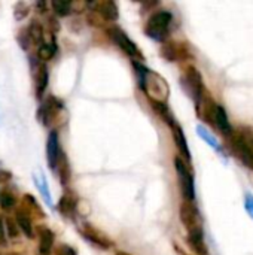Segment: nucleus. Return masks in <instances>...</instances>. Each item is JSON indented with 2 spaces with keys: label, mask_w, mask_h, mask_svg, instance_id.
Segmentation results:
<instances>
[{
  "label": "nucleus",
  "mask_w": 253,
  "mask_h": 255,
  "mask_svg": "<svg viewBox=\"0 0 253 255\" xmlns=\"http://www.w3.org/2000/svg\"><path fill=\"white\" fill-rule=\"evenodd\" d=\"M134 67L137 70V78H139V84L142 90L149 96V99H152L154 105H158V103L166 105V100L169 96V87L166 81L160 75L151 72L142 64L134 63Z\"/></svg>",
  "instance_id": "1"
},
{
  "label": "nucleus",
  "mask_w": 253,
  "mask_h": 255,
  "mask_svg": "<svg viewBox=\"0 0 253 255\" xmlns=\"http://www.w3.org/2000/svg\"><path fill=\"white\" fill-rule=\"evenodd\" d=\"M253 136L251 131L239 130L233 131L231 134V151L233 154L249 169L253 170V151H252Z\"/></svg>",
  "instance_id": "2"
},
{
  "label": "nucleus",
  "mask_w": 253,
  "mask_h": 255,
  "mask_svg": "<svg viewBox=\"0 0 253 255\" xmlns=\"http://www.w3.org/2000/svg\"><path fill=\"white\" fill-rule=\"evenodd\" d=\"M173 22V15L170 10H158L152 13L145 25V33L154 40H164L170 31Z\"/></svg>",
  "instance_id": "3"
},
{
  "label": "nucleus",
  "mask_w": 253,
  "mask_h": 255,
  "mask_svg": "<svg viewBox=\"0 0 253 255\" xmlns=\"http://www.w3.org/2000/svg\"><path fill=\"white\" fill-rule=\"evenodd\" d=\"M174 167H176L180 191H182L185 202H194L195 200V182H194V175L191 169L180 157L174 158Z\"/></svg>",
  "instance_id": "4"
},
{
  "label": "nucleus",
  "mask_w": 253,
  "mask_h": 255,
  "mask_svg": "<svg viewBox=\"0 0 253 255\" xmlns=\"http://www.w3.org/2000/svg\"><path fill=\"white\" fill-rule=\"evenodd\" d=\"M182 82L189 97L195 102V105H198L204 97V84H203V78L200 72L195 67L189 66L183 73Z\"/></svg>",
  "instance_id": "5"
},
{
  "label": "nucleus",
  "mask_w": 253,
  "mask_h": 255,
  "mask_svg": "<svg viewBox=\"0 0 253 255\" xmlns=\"http://www.w3.org/2000/svg\"><path fill=\"white\" fill-rule=\"evenodd\" d=\"M109 34H110V39L127 54L130 55L131 58H142V54L137 48V45L127 36L125 31H122L121 28L118 27H112L109 28Z\"/></svg>",
  "instance_id": "6"
},
{
  "label": "nucleus",
  "mask_w": 253,
  "mask_h": 255,
  "mask_svg": "<svg viewBox=\"0 0 253 255\" xmlns=\"http://www.w3.org/2000/svg\"><path fill=\"white\" fill-rule=\"evenodd\" d=\"M180 221L188 232L203 227L201 215L194 202H183L180 206Z\"/></svg>",
  "instance_id": "7"
},
{
  "label": "nucleus",
  "mask_w": 253,
  "mask_h": 255,
  "mask_svg": "<svg viewBox=\"0 0 253 255\" xmlns=\"http://www.w3.org/2000/svg\"><path fill=\"white\" fill-rule=\"evenodd\" d=\"M60 160V137L57 131H51L46 140V161L48 166L55 170Z\"/></svg>",
  "instance_id": "8"
},
{
  "label": "nucleus",
  "mask_w": 253,
  "mask_h": 255,
  "mask_svg": "<svg viewBox=\"0 0 253 255\" xmlns=\"http://www.w3.org/2000/svg\"><path fill=\"white\" fill-rule=\"evenodd\" d=\"M171 130H173V139H174V143L180 152V155L189 163L191 161V151H189V146H188V142H186V137H185V133L182 130V127L179 124H176V121L170 126ZM180 157V158H182Z\"/></svg>",
  "instance_id": "9"
},
{
  "label": "nucleus",
  "mask_w": 253,
  "mask_h": 255,
  "mask_svg": "<svg viewBox=\"0 0 253 255\" xmlns=\"http://www.w3.org/2000/svg\"><path fill=\"white\" fill-rule=\"evenodd\" d=\"M188 244L194 250V253H197L198 255H207V247L204 244L203 227L188 232Z\"/></svg>",
  "instance_id": "10"
},
{
  "label": "nucleus",
  "mask_w": 253,
  "mask_h": 255,
  "mask_svg": "<svg viewBox=\"0 0 253 255\" xmlns=\"http://www.w3.org/2000/svg\"><path fill=\"white\" fill-rule=\"evenodd\" d=\"M33 179H34V185H36L37 191L40 193L42 199L45 200V203H46L51 209H54V200H52V196H51V193H49V188H48L45 175H43L40 170H37V172L33 173Z\"/></svg>",
  "instance_id": "11"
},
{
  "label": "nucleus",
  "mask_w": 253,
  "mask_h": 255,
  "mask_svg": "<svg viewBox=\"0 0 253 255\" xmlns=\"http://www.w3.org/2000/svg\"><path fill=\"white\" fill-rule=\"evenodd\" d=\"M195 131H197V134L212 148V149H215L216 152H222V145H221V142H219V139L207 128V127H204V126H201V124H198L197 127H195Z\"/></svg>",
  "instance_id": "12"
},
{
  "label": "nucleus",
  "mask_w": 253,
  "mask_h": 255,
  "mask_svg": "<svg viewBox=\"0 0 253 255\" xmlns=\"http://www.w3.org/2000/svg\"><path fill=\"white\" fill-rule=\"evenodd\" d=\"M54 244V233L49 229L39 230V253L40 255H48Z\"/></svg>",
  "instance_id": "13"
},
{
  "label": "nucleus",
  "mask_w": 253,
  "mask_h": 255,
  "mask_svg": "<svg viewBox=\"0 0 253 255\" xmlns=\"http://www.w3.org/2000/svg\"><path fill=\"white\" fill-rule=\"evenodd\" d=\"M15 218H16L18 227L24 232V235L28 236V238H31V236H33V224H31V220H30L28 214H27V212L24 214V212L18 211Z\"/></svg>",
  "instance_id": "14"
},
{
  "label": "nucleus",
  "mask_w": 253,
  "mask_h": 255,
  "mask_svg": "<svg viewBox=\"0 0 253 255\" xmlns=\"http://www.w3.org/2000/svg\"><path fill=\"white\" fill-rule=\"evenodd\" d=\"M37 70L39 72H37V79H36V94H37V97H42V94L48 85V69L45 64H42Z\"/></svg>",
  "instance_id": "15"
},
{
  "label": "nucleus",
  "mask_w": 253,
  "mask_h": 255,
  "mask_svg": "<svg viewBox=\"0 0 253 255\" xmlns=\"http://www.w3.org/2000/svg\"><path fill=\"white\" fill-rule=\"evenodd\" d=\"M100 13L109 19V21H113L118 18V9H116V4L113 1H106V3H101L100 4Z\"/></svg>",
  "instance_id": "16"
},
{
  "label": "nucleus",
  "mask_w": 253,
  "mask_h": 255,
  "mask_svg": "<svg viewBox=\"0 0 253 255\" xmlns=\"http://www.w3.org/2000/svg\"><path fill=\"white\" fill-rule=\"evenodd\" d=\"M58 208H60V212H61V214H64L66 217H70V215L75 212V202H73V197L69 196V194H66V196L60 200Z\"/></svg>",
  "instance_id": "17"
},
{
  "label": "nucleus",
  "mask_w": 253,
  "mask_h": 255,
  "mask_svg": "<svg viewBox=\"0 0 253 255\" xmlns=\"http://www.w3.org/2000/svg\"><path fill=\"white\" fill-rule=\"evenodd\" d=\"M54 52H55V48H54L52 45H42V46L39 48V52H37V54H39L40 60L48 61V60L52 58Z\"/></svg>",
  "instance_id": "18"
},
{
  "label": "nucleus",
  "mask_w": 253,
  "mask_h": 255,
  "mask_svg": "<svg viewBox=\"0 0 253 255\" xmlns=\"http://www.w3.org/2000/svg\"><path fill=\"white\" fill-rule=\"evenodd\" d=\"M52 7L55 9V12L58 15H67L70 12L72 3H69V1H52Z\"/></svg>",
  "instance_id": "19"
},
{
  "label": "nucleus",
  "mask_w": 253,
  "mask_h": 255,
  "mask_svg": "<svg viewBox=\"0 0 253 255\" xmlns=\"http://www.w3.org/2000/svg\"><path fill=\"white\" fill-rule=\"evenodd\" d=\"M0 205L3 209H10L15 205V199L10 194H1L0 196Z\"/></svg>",
  "instance_id": "20"
},
{
  "label": "nucleus",
  "mask_w": 253,
  "mask_h": 255,
  "mask_svg": "<svg viewBox=\"0 0 253 255\" xmlns=\"http://www.w3.org/2000/svg\"><path fill=\"white\" fill-rule=\"evenodd\" d=\"M245 209L249 214V217L253 220V194L252 193H246L245 194Z\"/></svg>",
  "instance_id": "21"
},
{
  "label": "nucleus",
  "mask_w": 253,
  "mask_h": 255,
  "mask_svg": "<svg viewBox=\"0 0 253 255\" xmlns=\"http://www.w3.org/2000/svg\"><path fill=\"white\" fill-rule=\"evenodd\" d=\"M57 255H76V253H75L73 248H70V247H67V245H63V247L58 248Z\"/></svg>",
  "instance_id": "22"
},
{
  "label": "nucleus",
  "mask_w": 253,
  "mask_h": 255,
  "mask_svg": "<svg viewBox=\"0 0 253 255\" xmlns=\"http://www.w3.org/2000/svg\"><path fill=\"white\" fill-rule=\"evenodd\" d=\"M3 239V224H1V221H0V241Z\"/></svg>",
  "instance_id": "23"
},
{
  "label": "nucleus",
  "mask_w": 253,
  "mask_h": 255,
  "mask_svg": "<svg viewBox=\"0 0 253 255\" xmlns=\"http://www.w3.org/2000/svg\"><path fill=\"white\" fill-rule=\"evenodd\" d=\"M252 151H253V142H252Z\"/></svg>",
  "instance_id": "24"
}]
</instances>
